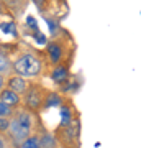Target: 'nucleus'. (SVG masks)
I'll use <instances>...</instances> for the list:
<instances>
[{
  "label": "nucleus",
  "instance_id": "20e7f679",
  "mask_svg": "<svg viewBox=\"0 0 141 148\" xmlns=\"http://www.w3.org/2000/svg\"><path fill=\"white\" fill-rule=\"evenodd\" d=\"M46 53H48V58H49L51 64L58 66V64H61V61H63V56H64V46L58 41V40H54V41H51L49 45H48Z\"/></svg>",
  "mask_w": 141,
  "mask_h": 148
},
{
  "label": "nucleus",
  "instance_id": "7ed1b4c3",
  "mask_svg": "<svg viewBox=\"0 0 141 148\" xmlns=\"http://www.w3.org/2000/svg\"><path fill=\"white\" fill-rule=\"evenodd\" d=\"M43 87L40 86H31L30 90L26 89L25 92V107L28 112H36L40 110L44 104V99H46V94L43 92Z\"/></svg>",
  "mask_w": 141,
  "mask_h": 148
},
{
  "label": "nucleus",
  "instance_id": "4468645a",
  "mask_svg": "<svg viewBox=\"0 0 141 148\" xmlns=\"http://www.w3.org/2000/svg\"><path fill=\"white\" fill-rule=\"evenodd\" d=\"M26 23H28V27H31L35 32H38V25H36V20L33 18V16H28L26 18Z\"/></svg>",
  "mask_w": 141,
  "mask_h": 148
},
{
  "label": "nucleus",
  "instance_id": "ddd939ff",
  "mask_svg": "<svg viewBox=\"0 0 141 148\" xmlns=\"http://www.w3.org/2000/svg\"><path fill=\"white\" fill-rule=\"evenodd\" d=\"M12 114H13V110H12L10 107L5 106L3 102H0V115H2V117H7V119H8Z\"/></svg>",
  "mask_w": 141,
  "mask_h": 148
},
{
  "label": "nucleus",
  "instance_id": "f257e3e1",
  "mask_svg": "<svg viewBox=\"0 0 141 148\" xmlns=\"http://www.w3.org/2000/svg\"><path fill=\"white\" fill-rule=\"evenodd\" d=\"M7 130H8V135H10L12 142L15 143V145H20L23 140H26V138L30 137V133H31V130H33L31 112H28L26 109L25 110L16 112L15 117H13L12 120H8Z\"/></svg>",
  "mask_w": 141,
  "mask_h": 148
},
{
  "label": "nucleus",
  "instance_id": "39448f33",
  "mask_svg": "<svg viewBox=\"0 0 141 148\" xmlns=\"http://www.w3.org/2000/svg\"><path fill=\"white\" fill-rule=\"evenodd\" d=\"M51 79L56 82V84H64L66 81L71 79V73H69V66L67 64H58L54 66L51 73Z\"/></svg>",
  "mask_w": 141,
  "mask_h": 148
},
{
  "label": "nucleus",
  "instance_id": "2eb2a0df",
  "mask_svg": "<svg viewBox=\"0 0 141 148\" xmlns=\"http://www.w3.org/2000/svg\"><path fill=\"white\" fill-rule=\"evenodd\" d=\"M7 127H8V119L0 115V132L2 130H7Z\"/></svg>",
  "mask_w": 141,
  "mask_h": 148
},
{
  "label": "nucleus",
  "instance_id": "a211bd4d",
  "mask_svg": "<svg viewBox=\"0 0 141 148\" xmlns=\"http://www.w3.org/2000/svg\"><path fill=\"white\" fill-rule=\"evenodd\" d=\"M3 89V76H2V74H0V90Z\"/></svg>",
  "mask_w": 141,
  "mask_h": 148
},
{
  "label": "nucleus",
  "instance_id": "1a4fd4ad",
  "mask_svg": "<svg viewBox=\"0 0 141 148\" xmlns=\"http://www.w3.org/2000/svg\"><path fill=\"white\" fill-rule=\"evenodd\" d=\"M18 147L20 148H43L40 137H28L26 140H23Z\"/></svg>",
  "mask_w": 141,
  "mask_h": 148
},
{
  "label": "nucleus",
  "instance_id": "f8f14e48",
  "mask_svg": "<svg viewBox=\"0 0 141 148\" xmlns=\"http://www.w3.org/2000/svg\"><path fill=\"white\" fill-rule=\"evenodd\" d=\"M0 30L3 33H12V35H16V28L13 23H2L0 25Z\"/></svg>",
  "mask_w": 141,
  "mask_h": 148
},
{
  "label": "nucleus",
  "instance_id": "9d476101",
  "mask_svg": "<svg viewBox=\"0 0 141 148\" xmlns=\"http://www.w3.org/2000/svg\"><path fill=\"white\" fill-rule=\"evenodd\" d=\"M61 106V97L56 92H48L46 99H44V107H56Z\"/></svg>",
  "mask_w": 141,
  "mask_h": 148
},
{
  "label": "nucleus",
  "instance_id": "f3484780",
  "mask_svg": "<svg viewBox=\"0 0 141 148\" xmlns=\"http://www.w3.org/2000/svg\"><path fill=\"white\" fill-rule=\"evenodd\" d=\"M0 148H7V143H5V140L0 137Z\"/></svg>",
  "mask_w": 141,
  "mask_h": 148
},
{
  "label": "nucleus",
  "instance_id": "f03ea898",
  "mask_svg": "<svg viewBox=\"0 0 141 148\" xmlns=\"http://www.w3.org/2000/svg\"><path fill=\"white\" fill-rule=\"evenodd\" d=\"M41 59L33 53H25L20 58L15 59V63H12V68L15 69L16 76L21 77H35L41 73Z\"/></svg>",
  "mask_w": 141,
  "mask_h": 148
},
{
  "label": "nucleus",
  "instance_id": "6e6552de",
  "mask_svg": "<svg viewBox=\"0 0 141 148\" xmlns=\"http://www.w3.org/2000/svg\"><path fill=\"white\" fill-rule=\"evenodd\" d=\"M10 69H12V61H10V58H8V54L3 53V51L0 49V74L3 76V74H7Z\"/></svg>",
  "mask_w": 141,
  "mask_h": 148
},
{
  "label": "nucleus",
  "instance_id": "0eeeda50",
  "mask_svg": "<svg viewBox=\"0 0 141 148\" xmlns=\"http://www.w3.org/2000/svg\"><path fill=\"white\" fill-rule=\"evenodd\" d=\"M7 89L13 90V92H16V94H25L26 89H28V84H26V81L21 77V76H12L10 79H8V87Z\"/></svg>",
  "mask_w": 141,
  "mask_h": 148
},
{
  "label": "nucleus",
  "instance_id": "423d86ee",
  "mask_svg": "<svg viewBox=\"0 0 141 148\" xmlns=\"http://www.w3.org/2000/svg\"><path fill=\"white\" fill-rule=\"evenodd\" d=\"M0 102H3L5 106H8L12 109V107L18 106V104L21 102V99H20V95L16 94V92H13V90L2 89V90H0Z\"/></svg>",
  "mask_w": 141,
  "mask_h": 148
},
{
  "label": "nucleus",
  "instance_id": "dca6fc26",
  "mask_svg": "<svg viewBox=\"0 0 141 148\" xmlns=\"http://www.w3.org/2000/svg\"><path fill=\"white\" fill-rule=\"evenodd\" d=\"M31 2H33V3H36L38 7H41L43 3H44V2H46V0H31Z\"/></svg>",
  "mask_w": 141,
  "mask_h": 148
},
{
  "label": "nucleus",
  "instance_id": "9b49d317",
  "mask_svg": "<svg viewBox=\"0 0 141 148\" xmlns=\"http://www.w3.org/2000/svg\"><path fill=\"white\" fill-rule=\"evenodd\" d=\"M72 122V112L69 107H63L61 109V127H69Z\"/></svg>",
  "mask_w": 141,
  "mask_h": 148
}]
</instances>
